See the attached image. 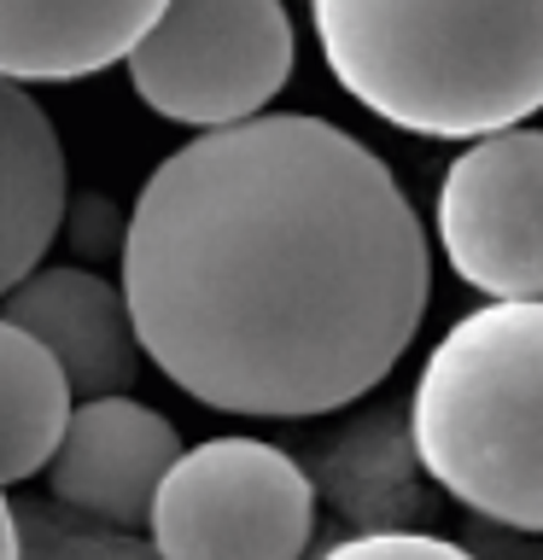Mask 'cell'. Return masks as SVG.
<instances>
[{"mask_svg": "<svg viewBox=\"0 0 543 560\" xmlns=\"http://www.w3.org/2000/svg\"><path fill=\"white\" fill-rule=\"evenodd\" d=\"M432 298L409 192L327 117L199 129L147 175L123 234L135 339L187 397L310 420L397 368Z\"/></svg>", "mask_w": 543, "mask_h": 560, "instance_id": "cell-1", "label": "cell"}, {"mask_svg": "<svg viewBox=\"0 0 543 560\" xmlns=\"http://www.w3.org/2000/svg\"><path fill=\"white\" fill-rule=\"evenodd\" d=\"M310 24L333 82L420 140L543 112V0H310Z\"/></svg>", "mask_w": 543, "mask_h": 560, "instance_id": "cell-2", "label": "cell"}, {"mask_svg": "<svg viewBox=\"0 0 543 560\" xmlns=\"http://www.w3.org/2000/svg\"><path fill=\"white\" fill-rule=\"evenodd\" d=\"M409 438L462 508L543 532V298H490L432 345Z\"/></svg>", "mask_w": 543, "mask_h": 560, "instance_id": "cell-3", "label": "cell"}, {"mask_svg": "<svg viewBox=\"0 0 543 560\" xmlns=\"http://www.w3.org/2000/svg\"><path fill=\"white\" fill-rule=\"evenodd\" d=\"M158 560H298L315 532V485L263 438H205L152 490Z\"/></svg>", "mask_w": 543, "mask_h": 560, "instance_id": "cell-4", "label": "cell"}, {"mask_svg": "<svg viewBox=\"0 0 543 560\" xmlns=\"http://www.w3.org/2000/svg\"><path fill=\"white\" fill-rule=\"evenodd\" d=\"M147 112L222 129L269 105L292 77V18L280 0H164L123 52Z\"/></svg>", "mask_w": 543, "mask_h": 560, "instance_id": "cell-5", "label": "cell"}, {"mask_svg": "<svg viewBox=\"0 0 543 560\" xmlns=\"http://www.w3.org/2000/svg\"><path fill=\"white\" fill-rule=\"evenodd\" d=\"M438 245L485 298H543V129H490L438 187Z\"/></svg>", "mask_w": 543, "mask_h": 560, "instance_id": "cell-6", "label": "cell"}, {"mask_svg": "<svg viewBox=\"0 0 543 560\" xmlns=\"http://www.w3.org/2000/svg\"><path fill=\"white\" fill-rule=\"evenodd\" d=\"M175 455H182V438L164 415L135 402L129 392H105L70 402V420L42 472L59 502L135 532L147 525L152 490Z\"/></svg>", "mask_w": 543, "mask_h": 560, "instance_id": "cell-7", "label": "cell"}, {"mask_svg": "<svg viewBox=\"0 0 543 560\" xmlns=\"http://www.w3.org/2000/svg\"><path fill=\"white\" fill-rule=\"evenodd\" d=\"M0 322L24 327L59 362L70 397L129 392L140 368V339L123 304V287L88 269H30L0 292Z\"/></svg>", "mask_w": 543, "mask_h": 560, "instance_id": "cell-8", "label": "cell"}, {"mask_svg": "<svg viewBox=\"0 0 543 560\" xmlns=\"http://www.w3.org/2000/svg\"><path fill=\"white\" fill-rule=\"evenodd\" d=\"M164 0H0V77L77 82L117 65Z\"/></svg>", "mask_w": 543, "mask_h": 560, "instance_id": "cell-9", "label": "cell"}, {"mask_svg": "<svg viewBox=\"0 0 543 560\" xmlns=\"http://www.w3.org/2000/svg\"><path fill=\"white\" fill-rule=\"evenodd\" d=\"M65 147L53 117L24 94V82L0 77V292L18 287L65 222Z\"/></svg>", "mask_w": 543, "mask_h": 560, "instance_id": "cell-10", "label": "cell"}, {"mask_svg": "<svg viewBox=\"0 0 543 560\" xmlns=\"http://www.w3.org/2000/svg\"><path fill=\"white\" fill-rule=\"evenodd\" d=\"M70 420V385L42 339L0 322V485H24L47 467Z\"/></svg>", "mask_w": 543, "mask_h": 560, "instance_id": "cell-11", "label": "cell"}, {"mask_svg": "<svg viewBox=\"0 0 543 560\" xmlns=\"http://www.w3.org/2000/svg\"><path fill=\"white\" fill-rule=\"evenodd\" d=\"M322 560H473V555L432 532H362L345 537L339 549H327Z\"/></svg>", "mask_w": 543, "mask_h": 560, "instance_id": "cell-12", "label": "cell"}, {"mask_svg": "<svg viewBox=\"0 0 543 560\" xmlns=\"http://www.w3.org/2000/svg\"><path fill=\"white\" fill-rule=\"evenodd\" d=\"M0 560H24V542H18V514H12L7 490H0Z\"/></svg>", "mask_w": 543, "mask_h": 560, "instance_id": "cell-13", "label": "cell"}]
</instances>
